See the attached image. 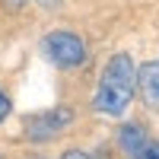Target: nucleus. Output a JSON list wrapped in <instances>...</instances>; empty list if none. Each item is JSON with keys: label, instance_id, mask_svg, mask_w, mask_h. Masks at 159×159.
I'll use <instances>...</instances> for the list:
<instances>
[{"label": "nucleus", "instance_id": "f257e3e1", "mask_svg": "<svg viewBox=\"0 0 159 159\" xmlns=\"http://www.w3.org/2000/svg\"><path fill=\"white\" fill-rule=\"evenodd\" d=\"M134 89H137V67H134L127 51H118L102 70L99 92H96V108L105 111V115H124V108L134 99Z\"/></svg>", "mask_w": 159, "mask_h": 159}, {"label": "nucleus", "instance_id": "f03ea898", "mask_svg": "<svg viewBox=\"0 0 159 159\" xmlns=\"http://www.w3.org/2000/svg\"><path fill=\"white\" fill-rule=\"evenodd\" d=\"M45 54L51 64H57V67H76V64H83L86 61V42L80 38L76 32H51L45 35Z\"/></svg>", "mask_w": 159, "mask_h": 159}, {"label": "nucleus", "instance_id": "7ed1b4c3", "mask_svg": "<svg viewBox=\"0 0 159 159\" xmlns=\"http://www.w3.org/2000/svg\"><path fill=\"white\" fill-rule=\"evenodd\" d=\"M70 121H73V111L67 108V105H57V108H51V111L32 115L29 121H25V134H29L32 140H51V137H57Z\"/></svg>", "mask_w": 159, "mask_h": 159}, {"label": "nucleus", "instance_id": "20e7f679", "mask_svg": "<svg viewBox=\"0 0 159 159\" xmlns=\"http://www.w3.org/2000/svg\"><path fill=\"white\" fill-rule=\"evenodd\" d=\"M137 89L147 105L159 108V61H150L137 70Z\"/></svg>", "mask_w": 159, "mask_h": 159}, {"label": "nucleus", "instance_id": "39448f33", "mask_svg": "<svg viewBox=\"0 0 159 159\" xmlns=\"http://www.w3.org/2000/svg\"><path fill=\"white\" fill-rule=\"evenodd\" d=\"M118 143H121V150H127L130 156H134L143 143H147V130H143L140 124H124L121 134H118Z\"/></svg>", "mask_w": 159, "mask_h": 159}, {"label": "nucleus", "instance_id": "423d86ee", "mask_svg": "<svg viewBox=\"0 0 159 159\" xmlns=\"http://www.w3.org/2000/svg\"><path fill=\"white\" fill-rule=\"evenodd\" d=\"M134 159H159V147L156 143H143V147L134 153Z\"/></svg>", "mask_w": 159, "mask_h": 159}, {"label": "nucleus", "instance_id": "0eeeda50", "mask_svg": "<svg viewBox=\"0 0 159 159\" xmlns=\"http://www.w3.org/2000/svg\"><path fill=\"white\" fill-rule=\"evenodd\" d=\"M25 3H29V0H3V10H7V13H19Z\"/></svg>", "mask_w": 159, "mask_h": 159}, {"label": "nucleus", "instance_id": "6e6552de", "mask_svg": "<svg viewBox=\"0 0 159 159\" xmlns=\"http://www.w3.org/2000/svg\"><path fill=\"white\" fill-rule=\"evenodd\" d=\"M7 115H10V99L0 92V121H7Z\"/></svg>", "mask_w": 159, "mask_h": 159}, {"label": "nucleus", "instance_id": "1a4fd4ad", "mask_svg": "<svg viewBox=\"0 0 159 159\" xmlns=\"http://www.w3.org/2000/svg\"><path fill=\"white\" fill-rule=\"evenodd\" d=\"M61 159H89V156H86V153H80V150H67Z\"/></svg>", "mask_w": 159, "mask_h": 159}, {"label": "nucleus", "instance_id": "9d476101", "mask_svg": "<svg viewBox=\"0 0 159 159\" xmlns=\"http://www.w3.org/2000/svg\"><path fill=\"white\" fill-rule=\"evenodd\" d=\"M38 3H42V7H45V10H54V7H57V3H61V0H38Z\"/></svg>", "mask_w": 159, "mask_h": 159}]
</instances>
